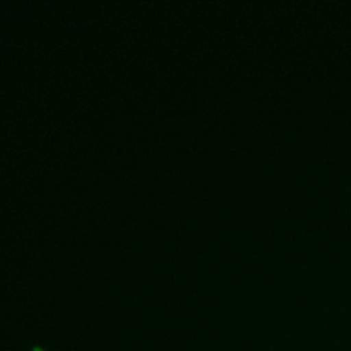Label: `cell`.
<instances>
[{
	"mask_svg": "<svg viewBox=\"0 0 351 351\" xmlns=\"http://www.w3.org/2000/svg\"><path fill=\"white\" fill-rule=\"evenodd\" d=\"M29 351H47V350H44V348L40 347V346H36V347H32Z\"/></svg>",
	"mask_w": 351,
	"mask_h": 351,
	"instance_id": "1",
	"label": "cell"
}]
</instances>
